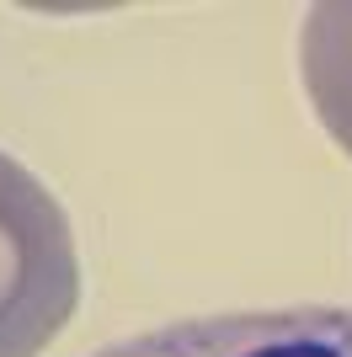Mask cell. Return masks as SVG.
<instances>
[{
  "mask_svg": "<svg viewBox=\"0 0 352 357\" xmlns=\"http://www.w3.org/2000/svg\"><path fill=\"white\" fill-rule=\"evenodd\" d=\"M80 310V251L64 203L0 149V357H43Z\"/></svg>",
  "mask_w": 352,
  "mask_h": 357,
  "instance_id": "1",
  "label": "cell"
},
{
  "mask_svg": "<svg viewBox=\"0 0 352 357\" xmlns=\"http://www.w3.org/2000/svg\"><path fill=\"white\" fill-rule=\"evenodd\" d=\"M86 357H352V304L187 314L117 336Z\"/></svg>",
  "mask_w": 352,
  "mask_h": 357,
  "instance_id": "2",
  "label": "cell"
},
{
  "mask_svg": "<svg viewBox=\"0 0 352 357\" xmlns=\"http://www.w3.org/2000/svg\"><path fill=\"white\" fill-rule=\"evenodd\" d=\"M299 80L331 144L352 160V0H321L305 11Z\"/></svg>",
  "mask_w": 352,
  "mask_h": 357,
  "instance_id": "3",
  "label": "cell"
}]
</instances>
